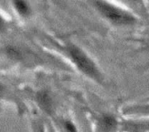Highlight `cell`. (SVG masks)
Instances as JSON below:
<instances>
[{
	"label": "cell",
	"instance_id": "5b68a950",
	"mask_svg": "<svg viewBox=\"0 0 149 132\" xmlns=\"http://www.w3.org/2000/svg\"><path fill=\"white\" fill-rule=\"evenodd\" d=\"M38 100L40 103V104H41V106H42L43 109L49 111V109H50L51 106H50L49 97H48V96L45 93H43V92L42 93H39L38 96Z\"/></svg>",
	"mask_w": 149,
	"mask_h": 132
},
{
	"label": "cell",
	"instance_id": "3957f363",
	"mask_svg": "<svg viewBox=\"0 0 149 132\" xmlns=\"http://www.w3.org/2000/svg\"><path fill=\"white\" fill-rule=\"evenodd\" d=\"M14 5L16 7V10L18 11L19 14L25 16L28 15L30 12V9L29 6L27 5V3L24 1H14Z\"/></svg>",
	"mask_w": 149,
	"mask_h": 132
},
{
	"label": "cell",
	"instance_id": "8992f818",
	"mask_svg": "<svg viewBox=\"0 0 149 132\" xmlns=\"http://www.w3.org/2000/svg\"><path fill=\"white\" fill-rule=\"evenodd\" d=\"M65 129L68 132H78L76 127L72 122H66L65 123Z\"/></svg>",
	"mask_w": 149,
	"mask_h": 132
},
{
	"label": "cell",
	"instance_id": "7a4b0ae2",
	"mask_svg": "<svg viewBox=\"0 0 149 132\" xmlns=\"http://www.w3.org/2000/svg\"><path fill=\"white\" fill-rule=\"evenodd\" d=\"M69 51L73 62L84 74L97 81L100 80V75L98 69L96 68L93 62L84 53V51L77 47L71 48Z\"/></svg>",
	"mask_w": 149,
	"mask_h": 132
},
{
	"label": "cell",
	"instance_id": "6da1fadb",
	"mask_svg": "<svg viewBox=\"0 0 149 132\" xmlns=\"http://www.w3.org/2000/svg\"><path fill=\"white\" fill-rule=\"evenodd\" d=\"M94 3L97 9L103 14V16L114 23L129 24L134 23L135 21V17L134 16L123 10H120L113 5L109 4L107 2L95 1Z\"/></svg>",
	"mask_w": 149,
	"mask_h": 132
},
{
	"label": "cell",
	"instance_id": "277c9868",
	"mask_svg": "<svg viewBox=\"0 0 149 132\" xmlns=\"http://www.w3.org/2000/svg\"><path fill=\"white\" fill-rule=\"evenodd\" d=\"M101 124L102 127L106 130V131H109L113 129L116 126V120L113 117H104L101 119Z\"/></svg>",
	"mask_w": 149,
	"mask_h": 132
},
{
	"label": "cell",
	"instance_id": "52a82bcc",
	"mask_svg": "<svg viewBox=\"0 0 149 132\" xmlns=\"http://www.w3.org/2000/svg\"><path fill=\"white\" fill-rule=\"evenodd\" d=\"M148 109H149V106H148Z\"/></svg>",
	"mask_w": 149,
	"mask_h": 132
}]
</instances>
